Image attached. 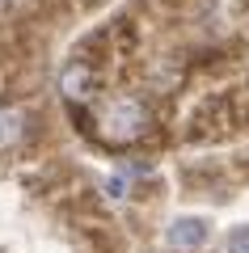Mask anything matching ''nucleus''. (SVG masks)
Segmentation results:
<instances>
[{"label": "nucleus", "mask_w": 249, "mask_h": 253, "mask_svg": "<svg viewBox=\"0 0 249 253\" xmlns=\"http://www.w3.org/2000/svg\"><path fill=\"white\" fill-rule=\"evenodd\" d=\"M101 126H106V139H118V144H123V139H135L144 126H148V114H144L140 101H127L123 97V101H114V106L106 110Z\"/></svg>", "instance_id": "nucleus-1"}, {"label": "nucleus", "mask_w": 249, "mask_h": 253, "mask_svg": "<svg viewBox=\"0 0 249 253\" xmlns=\"http://www.w3.org/2000/svg\"><path fill=\"white\" fill-rule=\"evenodd\" d=\"M85 81H89V72H85V68H68V72H63V93H68V97H76V93L85 89Z\"/></svg>", "instance_id": "nucleus-5"}, {"label": "nucleus", "mask_w": 249, "mask_h": 253, "mask_svg": "<svg viewBox=\"0 0 249 253\" xmlns=\"http://www.w3.org/2000/svg\"><path fill=\"white\" fill-rule=\"evenodd\" d=\"M165 241H169L173 249H199V245L207 241V219H199V215L173 219V224L165 228Z\"/></svg>", "instance_id": "nucleus-2"}, {"label": "nucleus", "mask_w": 249, "mask_h": 253, "mask_svg": "<svg viewBox=\"0 0 249 253\" xmlns=\"http://www.w3.org/2000/svg\"><path fill=\"white\" fill-rule=\"evenodd\" d=\"M21 126H26V114H21L17 106L0 110V152H9V148L21 139Z\"/></svg>", "instance_id": "nucleus-3"}, {"label": "nucleus", "mask_w": 249, "mask_h": 253, "mask_svg": "<svg viewBox=\"0 0 249 253\" xmlns=\"http://www.w3.org/2000/svg\"><path fill=\"white\" fill-rule=\"evenodd\" d=\"M224 249H228V253H249V224L232 228V232H228V241H224Z\"/></svg>", "instance_id": "nucleus-4"}]
</instances>
